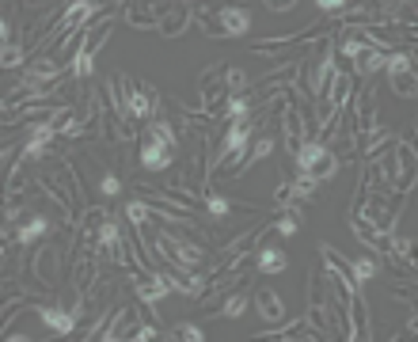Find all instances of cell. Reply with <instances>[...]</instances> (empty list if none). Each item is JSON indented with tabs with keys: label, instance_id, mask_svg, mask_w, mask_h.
Listing matches in <instances>:
<instances>
[{
	"label": "cell",
	"instance_id": "7",
	"mask_svg": "<svg viewBox=\"0 0 418 342\" xmlns=\"http://www.w3.org/2000/svg\"><path fill=\"white\" fill-rule=\"evenodd\" d=\"M53 137H58V118L38 122V126L31 129L27 145H23V156H27V160H42L46 152H50V141H53Z\"/></svg>",
	"mask_w": 418,
	"mask_h": 342
},
{
	"label": "cell",
	"instance_id": "21",
	"mask_svg": "<svg viewBox=\"0 0 418 342\" xmlns=\"http://www.w3.org/2000/svg\"><path fill=\"white\" fill-rule=\"evenodd\" d=\"M270 152H274V141H270V137H259V141H255V149H251V156H247L244 164H240V171H247L251 164H259V160H267Z\"/></svg>",
	"mask_w": 418,
	"mask_h": 342
},
{
	"label": "cell",
	"instance_id": "25",
	"mask_svg": "<svg viewBox=\"0 0 418 342\" xmlns=\"http://www.w3.org/2000/svg\"><path fill=\"white\" fill-rule=\"evenodd\" d=\"M175 339H187V342H202V339H206V331L198 327V323H179V327H175Z\"/></svg>",
	"mask_w": 418,
	"mask_h": 342
},
{
	"label": "cell",
	"instance_id": "1",
	"mask_svg": "<svg viewBox=\"0 0 418 342\" xmlns=\"http://www.w3.org/2000/svg\"><path fill=\"white\" fill-rule=\"evenodd\" d=\"M175 149H179V137H175L172 122L156 118L141 137V168L144 171H164L175 164Z\"/></svg>",
	"mask_w": 418,
	"mask_h": 342
},
{
	"label": "cell",
	"instance_id": "28",
	"mask_svg": "<svg viewBox=\"0 0 418 342\" xmlns=\"http://www.w3.org/2000/svg\"><path fill=\"white\" fill-rule=\"evenodd\" d=\"M244 84H247V76H244V72H240V69H228V88H232V92H240Z\"/></svg>",
	"mask_w": 418,
	"mask_h": 342
},
{
	"label": "cell",
	"instance_id": "15",
	"mask_svg": "<svg viewBox=\"0 0 418 342\" xmlns=\"http://www.w3.org/2000/svg\"><path fill=\"white\" fill-rule=\"evenodd\" d=\"M255 263H259V274H281L289 266V255L281 247H262Z\"/></svg>",
	"mask_w": 418,
	"mask_h": 342
},
{
	"label": "cell",
	"instance_id": "18",
	"mask_svg": "<svg viewBox=\"0 0 418 342\" xmlns=\"http://www.w3.org/2000/svg\"><path fill=\"white\" fill-rule=\"evenodd\" d=\"M126 217H130V225L137 228V232H144V228H149V217H152V206L141 202V198H133L130 206H126Z\"/></svg>",
	"mask_w": 418,
	"mask_h": 342
},
{
	"label": "cell",
	"instance_id": "34",
	"mask_svg": "<svg viewBox=\"0 0 418 342\" xmlns=\"http://www.w3.org/2000/svg\"><path fill=\"white\" fill-rule=\"evenodd\" d=\"M183 4H187V0H183Z\"/></svg>",
	"mask_w": 418,
	"mask_h": 342
},
{
	"label": "cell",
	"instance_id": "32",
	"mask_svg": "<svg viewBox=\"0 0 418 342\" xmlns=\"http://www.w3.org/2000/svg\"><path fill=\"white\" fill-rule=\"evenodd\" d=\"M4 42H8V23L0 19V46H4Z\"/></svg>",
	"mask_w": 418,
	"mask_h": 342
},
{
	"label": "cell",
	"instance_id": "5",
	"mask_svg": "<svg viewBox=\"0 0 418 342\" xmlns=\"http://www.w3.org/2000/svg\"><path fill=\"white\" fill-rule=\"evenodd\" d=\"M156 247H160V255L172 259L175 266H183V270H194V266L206 259V251H202V247H194V243H179V240H172L167 232H160V236H156Z\"/></svg>",
	"mask_w": 418,
	"mask_h": 342
},
{
	"label": "cell",
	"instance_id": "26",
	"mask_svg": "<svg viewBox=\"0 0 418 342\" xmlns=\"http://www.w3.org/2000/svg\"><path fill=\"white\" fill-rule=\"evenodd\" d=\"M296 225H301V221H296V209H289V213L278 221V236H293V232H296Z\"/></svg>",
	"mask_w": 418,
	"mask_h": 342
},
{
	"label": "cell",
	"instance_id": "10",
	"mask_svg": "<svg viewBox=\"0 0 418 342\" xmlns=\"http://www.w3.org/2000/svg\"><path fill=\"white\" fill-rule=\"evenodd\" d=\"M126 88H130V92H126V111L133 114V118L137 122H144L152 114V99H149V88H141V84H133V80H126Z\"/></svg>",
	"mask_w": 418,
	"mask_h": 342
},
{
	"label": "cell",
	"instance_id": "27",
	"mask_svg": "<svg viewBox=\"0 0 418 342\" xmlns=\"http://www.w3.org/2000/svg\"><path fill=\"white\" fill-rule=\"evenodd\" d=\"M247 111H251V103H247L244 95H236V99L228 103V114H232V118H247Z\"/></svg>",
	"mask_w": 418,
	"mask_h": 342
},
{
	"label": "cell",
	"instance_id": "16",
	"mask_svg": "<svg viewBox=\"0 0 418 342\" xmlns=\"http://www.w3.org/2000/svg\"><path fill=\"white\" fill-rule=\"evenodd\" d=\"M331 255H335V251H331ZM335 259H339V255H335ZM339 263H342V259H339ZM342 266L350 270V278L358 282V285H365L369 278H376V259H369V255H358L353 263H342Z\"/></svg>",
	"mask_w": 418,
	"mask_h": 342
},
{
	"label": "cell",
	"instance_id": "33",
	"mask_svg": "<svg viewBox=\"0 0 418 342\" xmlns=\"http://www.w3.org/2000/svg\"><path fill=\"white\" fill-rule=\"evenodd\" d=\"M4 111H8V103H4V99H0V114H4Z\"/></svg>",
	"mask_w": 418,
	"mask_h": 342
},
{
	"label": "cell",
	"instance_id": "30",
	"mask_svg": "<svg viewBox=\"0 0 418 342\" xmlns=\"http://www.w3.org/2000/svg\"><path fill=\"white\" fill-rule=\"evenodd\" d=\"M319 8H324V12H342V8H346V0H316Z\"/></svg>",
	"mask_w": 418,
	"mask_h": 342
},
{
	"label": "cell",
	"instance_id": "11",
	"mask_svg": "<svg viewBox=\"0 0 418 342\" xmlns=\"http://www.w3.org/2000/svg\"><path fill=\"white\" fill-rule=\"evenodd\" d=\"M255 308H259V316L267 323H281V320H285V300H281L274 289H262L259 297H255Z\"/></svg>",
	"mask_w": 418,
	"mask_h": 342
},
{
	"label": "cell",
	"instance_id": "20",
	"mask_svg": "<svg viewBox=\"0 0 418 342\" xmlns=\"http://www.w3.org/2000/svg\"><path fill=\"white\" fill-rule=\"evenodd\" d=\"M244 312H247V297H244V293H232V297L221 304V316H224V320H240Z\"/></svg>",
	"mask_w": 418,
	"mask_h": 342
},
{
	"label": "cell",
	"instance_id": "3",
	"mask_svg": "<svg viewBox=\"0 0 418 342\" xmlns=\"http://www.w3.org/2000/svg\"><path fill=\"white\" fill-rule=\"evenodd\" d=\"M251 133H255V122L236 118V122H232V129H228V137H224V145H221V152L213 156V164H217V168H221V164H232V171H240Z\"/></svg>",
	"mask_w": 418,
	"mask_h": 342
},
{
	"label": "cell",
	"instance_id": "14",
	"mask_svg": "<svg viewBox=\"0 0 418 342\" xmlns=\"http://www.w3.org/2000/svg\"><path fill=\"white\" fill-rule=\"evenodd\" d=\"M92 69H95V46H92V38H84L76 46V54H72V72H76V80H87Z\"/></svg>",
	"mask_w": 418,
	"mask_h": 342
},
{
	"label": "cell",
	"instance_id": "29",
	"mask_svg": "<svg viewBox=\"0 0 418 342\" xmlns=\"http://www.w3.org/2000/svg\"><path fill=\"white\" fill-rule=\"evenodd\" d=\"M126 339H133V342H149V339H156V327H137L133 335H126Z\"/></svg>",
	"mask_w": 418,
	"mask_h": 342
},
{
	"label": "cell",
	"instance_id": "24",
	"mask_svg": "<svg viewBox=\"0 0 418 342\" xmlns=\"http://www.w3.org/2000/svg\"><path fill=\"white\" fill-rule=\"evenodd\" d=\"M99 190L107 194V198H118V194H122V179H118L115 171H107V175L99 179Z\"/></svg>",
	"mask_w": 418,
	"mask_h": 342
},
{
	"label": "cell",
	"instance_id": "22",
	"mask_svg": "<svg viewBox=\"0 0 418 342\" xmlns=\"http://www.w3.org/2000/svg\"><path fill=\"white\" fill-rule=\"evenodd\" d=\"M19 65H23V46H12V42L0 46V69H19Z\"/></svg>",
	"mask_w": 418,
	"mask_h": 342
},
{
	"label": "cell",
	"instance_id": "12",
	"mask_svg": "<svg viewBox=\"0 0 418 342\" xmlns=\"http://www.w3.org/2000/svg\"><path fill=\"white\" fill-rule=\"evenodd\" d=\"M38 320L46 323V327L50 331H58V335H72V331H76V316L72 312H61V308H38Z\"/></svg>",
	"mask_w": 418,
	"mask_h": 342
},
{
	"label": "cell",
	"instance_id": "23",
	"mask_svg": "<svg viewBox=\"0 0 418 342\" xmlns=\"http://www.w3.org/2000/svg\"><path fill=\"white\" fill-rule=\"evenodd\" d=\"M209 213H213V221H224V217H228V209H232V202L228 198H221V194H209Z\"/></svg>",
	"mask_w": 418,
	"mask_h": 342
},
{
	"label": "cell",
	"instance_id": "9",
	"mask_svg": "<svg viewBox=\"0 0 418 342\" xmlns=\"http://www.w3.org/2000/svg\"><path fill=\"white\" fill-rule=\"evenodd\" d=\"M99 247L107 251V255H115V259H126V247H122V232H118L115 217H107V209H103V225H99Z\"/></svg>",
	"mask_w": 418,
	"mask_h": 342
},
{
	"label": "cell",
	"instance_id": "13",
	"mask_svg": "<svg viewBox=\"0 0 418 342\" xmlns=\"http://www.w3.org/2000/svg\"><path fill=\"white\" fill-rule=\"evenodd\" d=\"M353 69L361 72V76H373L376 69H384V54H381V46H361L358 54H353Z\"/></svg>",
	"mask_w": 418,
	"mask_h": 342
},
{
	"label": "cell",
	"instance_id": "4",
	"mask_svg": "<svg viewBox=\"0 0 418 342\" xmlns=\"http://www.w3.org/2000/svg\"><path fill=\"white\" fill-rule=\"evenodd\" d=\"M95 12H99V4H95V0H69V8L61 12L58 31H53V35L46 38V42H65L72 31H80V27H84V23L92 19Z\"/></svg>",
	"mask_w": 418,
	"mask_h": 342
},
{
	"label": "cell",
	"instance_id": "2",
	"mask_svg": "<svg viewBox=\"0 0 418 342\" xmlns=\"http://www.w3.org/2000/svg\"><path fill=\"white\" fill-rule=\"evenodd\" d=\"M202 23H206V35H217V38H244L247 31H251V12L247 8H240V4H224V8H217L213 15H202Z\"/></svg>",
	"mask_w": 418,
	"mask_h": 342
},
{
	"label": "cell",
	"instance_id": "19",
	"mask_svg": "<svg viewBox=\"0 0 418 342\" xmlns=\"http://www.w3.org/2000/svg\"><path fill=\"white\" fill-rule=\"evenodd\" d=\"M50 232V221L46 217H31L27 225H19V243H35L38 236H46Z\"/></svg>",
	"mask_w": 418,
	"mask_h": 342
},
{
	"label": "cell",
	"instance_id": "8",
	"mask_svg": "<svg viewBox=\"0 0 418 342\" xmlns=\"http://www.w3.org/2000/svg\"><path fill=\"white\" fill-rule=\"evenodd\" d=\"M172 293V285H167V274H144V278H137V297L141 304H149L152 312H156V304Z\"/></svg>",
	"mask_w": 418,
	"mask_h": 342
},
{
	"label": "cell",
	"instance_id": "17",
	"mask_svg": "<svg viewBox=\"0 0 418 342\" xmlns=\"http://www.w3.org/2000/svg\"><path fill=\"white\" fill-rule=\"evenodd\" d=\"M53 76H61V65L58 61H50V57H42V61H31V72H27V84H46V80H53Z\"/></svg>",
	"mask_w": 418,
	"mask_h": 342
},
{
	"label": "cell",
	"instance_id": "31",
	"mask_svg": "<svg viewBox=\"0 0 418 342\" xmlns=\"http://www.w3.org/2000/svg\"><path fill=\"white\" fill-rule=\"evenodd\" d=\"M270 8H278V12H289V8H293V0H267Z\"/></svg>",
	"mask_w": 418,
	"mask_h": 342
},
{
	"label": "cell",
	"instance_id": "6",
	"mask_svg": "<svg viewBox=\"0 0 418 342\" xmlns=\"http://www.w3.org/2000/svg\"><path fill=\"white\" fill-rule=\"evenodd\" d=\"M384 69H388L392 88L411 99L415 95V61H411V54H388L384 57Z\"/></svg>",
	"mask_w": 418,
	"mask_h": 342
}]
</instances>
